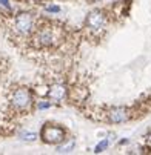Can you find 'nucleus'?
<instances>
[{
  "instance_id": "obj_7",
  "label": "nucleus",
  "mask_w": 151,
  "mask_h": 155,
  "mask_svg": "<svg viewBox=\"0 0 151 155\" xmlns=\"http://www.w3.org/2000/svg\"><path fill=\"white\" fill-rule=\"evenodd\" d=\"M37 43L39 46H51L54 43V35L51 29H43L37 34Z\"/></svg>"
},
{
  "instance_id": "obj_5",
  "label": "nucleus",
  "mask_w": 151,
  "mask_h": 155,
  "mask_svg": "<svg viewBox=\"0 0 151 155\" xmlns=\"http://www.w3.org/2000/svg\"><path fill=\"white\" fill-rule=\"evenodd\" d=\"M48 95H50V98H51V100L62 101L65 97H67V87H65L63 84L56 83V84H53V86H51V89H50Z\"/></svg>"
},
{
  "instance_id": "obj_2",
  "label": "nucleus",
  "mask_w": 151,
  "mask_h": 155,
  "mask_svg": "<svg viewBox=\"0 0 151 155\" xmlns=\"http://www.w3.org/2000/svg\"><path fill=\"white\" fill-rule=\"evenodd\" d=\"M11 100H12V104L15 107L25 109V107H28L31 104V92L28 89H25V87H20V89H17L12 94Z\"/></svg>"
},
{
  "instance_id": "obj_8",
  "label": "nucleus",
  "mask_w": 151,
  "mask_h": 155,
  "mask_svg": "<svg viewBox=\"0 0 151 155\" xmlns=\"http://www.w3.org/2000/svg\"><path fill=\"white\" fill-rule=\"evenodd\" d=\"M74 147V141H70V143H67V144H63V146H60L57 150L59 152H70L71 149Z\"/></svg>"
},
{
  "instance_id": "obj_6",
  "label": "nucleus",
  "mask_w": 151,
  "mask_h": 155,
  "mask_svg": "<svg viewBox=\"0 0 151 155\" xmlns=\"http://www.w3.org/2000/svg\"><path fill=\"white\" fill-rule=\"evenodd\" d=\"M108 120L111 123H123L128 120V114L123 107H114L110 114H108Z\"/></svg>"
},
{
  "instance_id": "obj_3",
  "label": "nucleus",
  "mask_w": 151,
  "mask_h": 155,
  "mask_svg": "<svg viewBox=\"0 0 151 155\" xmlns=\"http://www.w3.org/2000/svg\"><path fill=\"white\" fill-rule=\"evenodd\" d=\"M15 28L22 34H28L33 29V17L28 12H22L15 17Z\"/></svg>"
},
{
  "instance_id": "obj_1",
  "label": "nucleus",
  "mask_w": 151,
  "mask_h": 155,
  "mask_svg": "<svg viewBox=\"0 0 151 155\" xmlns=\"http://www.w3.org/2000/svg\"><path fill=\"white\" fill-rule=\"evenodd\" d=\"M40 137L43 138V141L51 143V144H57L60 141H63L65 138V132L62 127L59 126H53V124H45L40 132Z\"/></svg>"
},
{
  "instance_id": "obj_4",
  "label": "nucleus",
  "mask_w": 151,
  "mask_h": 155,
  "mask_svg": "<svg viewBox=\"0 0 151 155\" xmlns=\"http://www.w3.org/2000/svg\"><path fill=\"white\" fill-rule=\"evenodd\" d=\"M86 25H88L93 31H100L105 26V17L100 11H93L88 18H86Z\"/></svg>"
},
{
  "instance_id": "obj_10",
  "label": "nucleus",
  "mask_w": 151,
  "mask_h": 155,
  "mask_svg": "<svg viewBox=\"0 0 151 155\" xmlns=\"http://www.w3.org/2000/svg\"><path fill=\"white\" fill-rule=\"evenodd\" d=\"M108 147V141L106 140H103L102 143H99L97 146H96V152H102V150H105Z\"/></svg>"
},
{
  "instance_id": "obj_11",
  "label": "nucleus",
  "mask_w": 151,
  "mask_h": 155,
  "mask_svg": "<svg viewBox=\"0 0 151 155\" xmlns=\"http://www.w3.org/2000/svg\"><path fill=\"white\" fill-rule=\"evenodd\" d=\"M46 11H48V12H59V11H60V8H59V6H48V8H46Z\"/></svg>"
},
{
  "instance_id": "obj_9",
  "label": "nucleus",
  "mask_w": 151,
  "mask_h": 155,
  "mask_svg": "<svg viewBox=\"0 0 151 155\" xmlns=\"http://www.w3.org/2000/svg\"><path fill=\"white\" fill-rule=\"evenodd\" d=\"M22 137V140H25V141H34L37 137H36V134H31V132H26V134H22L20 135Z\"/></svg>"
},
{
  "instance_id": "obj_13",
  "label": "nucleus",
  "mask_w": 151,
  "mask_h": 155,
  "mask_svg": "<svg viewBox=\"0 0 151 155\" xmlns=\"http://www.w3.org/2000/svg\"><path fill=\"white\" fill-rule=\"evenodd\" d=\"M0 3H3L5 6H8V0H0Z\"/></svg>"
},
{
  "instance_id": "obj_12",
  "label": "nucleus",
  "mask_w": 151,
  "mask_h": 155,
  "mask_svg": "<svg viewBox=\"0 0 151 155\" xmlns=\"http://www.w3.org/2000/svg\"><path fill=\"white\" fill-rule=\"evenodd\" d=\"M48 106H50V103H40L39 104V109H46Z\"/></svg>"
}]
</instances>
